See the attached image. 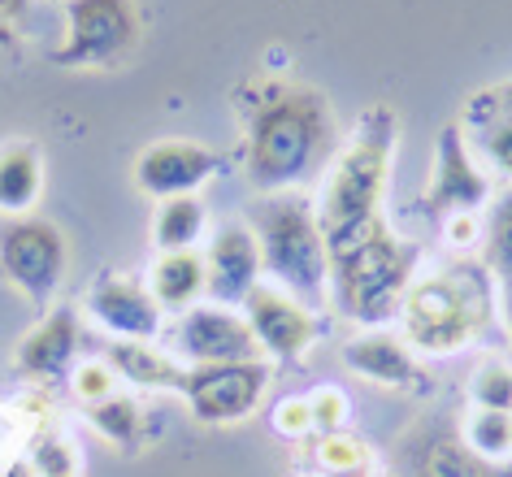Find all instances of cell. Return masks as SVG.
I'll use <instances>...</instances> for the list:
<instances>
[{
    "label": "cell",
    "mask_w": 512,
    "mask_h": 477,
    "mask_svg": "<svg viewBox=\"0 0 512 477\" xmlns=\"http://www.w3.org/2000/svg\"><path fill=\"white\" fill-rule=\"evenodd\" d=\"M395 152H400V113L391 105H369L343 148L330 157L322 191L313 200L330 265L348 261L378 235H387L382 200H387Z\"/></svg>",
    "instance_id": "cell-1"
},
{
    "label": "cell",
    "mask_w": 512,
    "mask_h": 477,
    "mask_svg": "<svg viewBox=\"0 0 512 477\" xmlns=\"http://www.w3.org/2000/svg\"><path fill=\"white\" fill-rule=\"evenodd\" d=\"M335 148V109L317 87L265 83L248 118L243 170L256 191H291Z\"/></svg>",
    "instance_id": "cell-2"
},
{
    "label": "cell",
    "mask_w": 512,
    "mask_h": 477,
    "mask_svg": "<svg viewBox=\"0 0 512 477\" xmlns=\"http://www.w3.org/2000/svg\"><path fill=\"white\" fill-rule=\"evenodd\" d=\"M495 300L499 295L486 265L456 261L439 274H421L413 278L400 308L404 343L430 356H452L460 347L478 343V334L495 317Z\"/></svg>",
    "instance_id": "cell-3"
},
{
    "label": "cell",
    "mask_w": 512,
    "mask_h": 477,
    "mask_svg": "<svg viewBox=\"0 0 512 477\" xmlns=\"http://www.w3.org/2000/svg\"><path fill=\"white\" fill-rule=\"evenodd\" d=\"M252 235L261 243V265L287 295L317 304L330 295V256L309 196L274 191L252 209Z\"/></svg>",
    "instance_id": "cell-4"
},
{
    "label": "cell",
    "mask_w": 512,
    "mask_h": 477,
    "mask_svg": "<svg viewBox=\"0 0 512 477\" xmlns=\"http://www.w3.org/2000/svg\"><path fill=\"white\" fill-rule=\"evenodd\" d=\"M417 278V248L400 235H378L348 261L330 265V295L335 308L356 326H382L400 317L404 295Z\"/></svg>",
    "instance_id": "cell-5"
},
{
    "label": "cell",
    "mask_w": 512,
    "mask_h": 477,
    "mask_svg": "<svg viewBox=\"0 0 512 477\" xmlns=\"http://www.w3.org/2000/svg\"><path fill=\"white\" fill-rule=\"evenodd\" d=\"M139 44V14L131 0H70L61 66H113Z\"/></svg>",
    "instance_id": "cell-6"
},
{
    "label": "cell",
    "mask_w": 512,
    "mask_h": 477,
    "mask_svg": "<svg viewBox=\"0 0 512 477\" xmlns=\"http://www.w3.org/2000/svg\"><path fill=\"white\" fill-rule=\"evenodd\" d=\"M270 386L265 360H230V365H196L183 378V395L191 417L204 425H235L252 417Z\"/></svg>",
    "instance_id": "cell-7"
},
{
    "label": "cell",
    "mask_w": 512,
    "mask_h": 477,
    "mask_svg": "<svg viewBox=\"0 0 512 477\" xmlns=\"http://www.w3.org/2000/svg\"><path fill=\"white\" fill-rule=\"evenodd\" d=\"M426 204L439 217L452 213H482L486 204L495 200L491 191V174L486 165L473 157L469 135L460 122H447L439 144H434V165H430V183H426Z\"/></svg>",
    "instance_id": "cell-8"
},
{
    "label": "cell",
    "mask_w": 512,
    "mask_h": 477,
    "mask_svg": "<svg viewBox=\"0 0 512 477\" xmlns=\"http://www.w3.org/2000/svg\"><path fill=\"white\" fill-rule=\"evenodd\" d=\"M66 256L70 252L61 230L53 222H44V217H22L0 239V269L35 304L57 291L61 274H66Z\"/></svg>",
    "instance_id": "cell-9"
},
{
    "label": "cell",
    "mask_w": 512,
    "mask_h": 477,
    "mask_svg": "<svg viewBox=\"0 0 512 477\" xmlns=\"http://www.w3.org/2000/svg\"><path fill=\"white\" fill-rule=\"evenodd\" d=\"M174 352L196 365H230V360H261V343H256L252 326L243 321V313L222 304H204L187 308L170 330Z\"/></svg>",
    "instance_id": "cell-10"
},
{
    "label": "cell",
    "mask_w": 512,
    "mask_h": 477,
    "mask_svg": "<svg viewBox=\"0 0 512 477\" xmlns=\"http://www.w3.org/2000/svg\"><path fill=\"white\" fill-rule=\"evenodd\" d=\"M243 321L252 326L261 352L274 360H300L317 343V321L309 304H300L296 295L270 287V282H256L252 295L243 300Z\"/></svg>",
    "instance_id": "cell-11"
},
{
    "label": "cell",
    "mask_w": 512,
    "mask_h": 477,
    "mask_svg": "<svg viewBox=\"0 0 512 477\" xmlns=\"http://www.w3.org/2000/svg\"><path fill=\"white\" fill-rule=\"evenodd\" d=\"M217 170V152L191 139H161L139 152L135 161V183L139 191L157 200H174V196H191L200 183H209V174Z\"/></svg>",
    "instance_id": "cell-12"
},
{
    "label": "cell",
    "mask_w": 512,
    "mask_h": 477,
    "mask_svg": "<svg viewBox=\"0 0 512 477\" xmlns=\"http://www.w3.org/2000/svg\"><path fill=\"white\" fill-rule=\"evenodd\" d=\"M204 269H209V300L222 308H235L252 295V287L261 282V243H256L252 226L243 222H226L209 243V256H204Z\"/></svg>",
    "instance_id": "cell-13"
},
{
    "label": "cell",
    "mask_w": 512,
    "mask_h": 477,
    "mask_svg": "<svg viewBox=\"0 0 512 477\" xmlns=\"http://www.w3.org/2000/svg\"><path fill=\"white\" fill-rule=\"evenodd\" d=\"M87 308H92L100 326L126 343H148L161 330V304L152 300V291L122 274L100 278L92 295H87Z\"/></svg>",
    "instance_id": "cell-14"
},
{
    "label": "cell",
    "mask_w": 512,
    "mask_h": 477,
    "mask_svg": "<svg viewBox=\"0 0 512 477\" xmlns=\"http://www.w3.org/2000/svg\"><path fill=\"white\" fill-rule=\"evenodd\" d=\"M343 365L369 382H382V386H413L421 378L413 347L404 339H391V334H378V330L356 334V339L343 343Z\"/></svg>",
    "instance_id": "cell-15"
},
{
    "label": "cell",
    "mask_w": 512,
    "mask_h": 477,
    "mask_svg": "<svg viewBox=\"0 0 512 477\" xmlns=\"http://www.w3.org/2000/svg\"><path fill=\"white\" fill-rule=\"evenodd\" d=\"M460 126H465L469 135V148L473 157H478L486 170L504 174L512 183V113L499 109L491 92H473L469 105H465V118H460Z\"/></svg>",
    "instance_id": "cell-16"
},
{
    "label": "cell",
    "mask_w": 512,
    "mask_h": 477,
    "mask_svg": "<svg viewBox=\"0 0 512 477\" xmlns=\"http://www.w3.org/2000/svg\"><path fill=\"white\" fill-rule=\"evenodd\" d=\"M74 347H79V313L74 308H57L53 317L40 321L18 343V369L27 378H57V373H66Z\"/></svg>",
    "instance_id": "cell-17"
},
{
    "label": "cell",
    "mask_w": 512,
    "mask_h": 477,
    "mask_svg": "<svg viewBox=\"0 0 512 477\" xmlns=\"http://www.w3.org/2000/svg\"><path fill=\"white\" fill-rule=\"evenodd\" d=\"M105 365L118 373V378L135 382V386H148V391H183V378H187V369H178V360L157 352L152 343L113 339Z\"/></svg>",
    "instance_id": "cell-18"
},
{
    "label": "cell",
    "mask_w": 512,
    "mask_h": 477,
    "mask_svg": "<svg viewBox=\"0 0 512 477\" xmlns=\"http://www.w3.org/2000/svg\"><path fill=\"white\" fill-rule=\"evenodd\" d=\"M204 287H209V269H204L200 252H161V261L152 265V278H148L152 300L161 308H174V313L196 304Z\"/></svg>",
    "instance_id": "cell-19"
},
{
    "label": "cell",
    "mask_w": 512,
    "mask_h": 477,
    "mask_svg": "<svg viewBox=\"0 0 512 477\" xmlns=\"http://www.w3.org/2000/svg\"><path fill=\"white\" fill-rule=\"evenodd\" d=\"M209 230V209L200 196H174L161 200L157 222H152V239L161 252H196V243Z\"/></svg>",
    "instance_id": "cell-20"
},
{
    "label": "cell",
    "mask_w": 512,
    "mask_h": 477,
    "mask_svg": "<svg viewBox=\"0 0 512 477\" xmlns=\"http://www.w3.org/2000/svg\"><path fill=\"white\" fill-rule=\"evenodd\" d=\"M40 148L31 144H9L0 148V209L5 213H27L40 200Z\"/></svg>",
    "instance_id": "cell-21"
},
{
    "label": "cell",
    "mask_w": 512,
    "mask_h": 477,
    "mask_svg": "<svg viewBox=\"0 0 512 477\" xmlns=\"http://www.w3.org/2000/svg\"><path fill=\"white\" fill-rule=\"evenodd\" d=\"M417 477H495V473L482 456H473L465 438L434 434L417 456Z\"/></svg>",
    "instance_id": "cell-22"
},
{
    "label": "cell",
    "mask_w": 512,
    "mask_h": 477,
    "mask_svg": "<svg viewBox=\"0 0 512 477\" xmlns=\"http://www.w3.org/2000/svg\"><path fill=\"white\" fill-rule=\"evenodd\" d=\"M482 252H486V269L499 278L512 274V183L504 196H495L486 204V217H482Z\"/></svg>",
    "instance_id": "cell-23"
},
{
    "label": "cell",
    "mask_w": 512,
    "mask_h": 477,
    "mask_svg": "<svg viewBox=\"0 0 512 477\" xmlns=\"http://www.w3.org/2000/svg\"><path fill=\"white\" fill-rule=\"evenodd\" d=\"M83 408H87V421L118 447H131L139 430H144V412H139L131 395H109V399H100V404H83Z\"/></svg>",
    "instance_id": "cell-24"
},
{
    "label": "cell",
    "mask_w": 512,
    "mask_h": 477,
    "mask_svg": "<svg viewBox=\"0 0 512 477\" xmlns=\"http://www.w3.org/2000/svg\"><path fill=\"white\" fill-rule=\"evenodd\" d=\"M465 443L473 456H482L486 464L512 456V412H486L478 408L465 425Z\"/></svg>",
    "instance_id": "cell-25"
},
{
    "label": "cell",
    "mask_w": 512,
    "mask_h": 477,
    "mask_svg": "<svg viewBox=\"0 0 512 477\" xmlns=\"http://www.w3.org/2000/svg\"><path fill=\"white\" fill-rule=\"evenodd\" d=\"M473 404L486 412H512V365L508 360H486L469 378Z\"/></svg>",
    "instance_id": "cell-26"
},
{
    "label": "cell",
    "mask_w": 512,
    "mask_h": 477,
    "mask_svg": "<svg viewBox=\"0 0 512 477\" xmlns=\"http://www.w3.org/2000/svg\"><path fill=\"white\" fill-rule=\"evenodd\" d=\"M317 464L335 477H352V473H365L369 464V447L361 443L356 434H322L317 438Z\"/></svg>",
    "instance_id": "cell-27"
},
{
    "label": "cell",
    "mask_w": 512,
    "mask_h": 477,
    "mask_svg": "<svg viewBox=\"0 0 512 477\" xmlns=\"http://www.w3.org/2000/svg\"><path fill=\"white\" fill-rule=\"evenodd\" d=\"M27 460H31L35 477H79V456H74V447L57 434H35Z\"/></svg>",
    "instance_id": "cell-28"
},
{
    "label": "cell",
    "mask_w": 512,
    "mask_h": 477,
    "mask_svg": "<svg viewBox=\"0 0 512 477\" xmlns=\"http://www.w3.org/2000/svg\"><path fill=\"white\" fill-rule=\"evenodd\" d=\"M309 408H313V434H339V425L348 421V395H343L339 386L313 391Z\"/></svg>",
    "instance_id": "cell-29"
},
{
    "label": "cell",
    "mask_w": 512,
    "mask_h": 477,
    "mask_svg": "<svg viewBox=\"0 0 512 477\" xmlns=\"http://www.w3.org/2000/svg\"><path fill=\"white\" fill-rule=\"evenodd\" d=\"M113 373L105 360H87V365L74 369V395L83 399V404H100V399H109L113 395Z\"/></svg>",
    "instance_id": "cell-30"
},
{
    "label": "cell",
    "mask_w": 512,
    "mask_h": 477,
    "mask_svg": "<svg viewBox=\"0 0 512 477\" xmlns=\"http://www.w3.org/2000/svg\"><path fill=\"white\" fill-rule=\"evenodd\" d=\"M274 430H278V434H287V438L313 434V408H309V399H304V395L283 399V404L274 408Z\"/></svg>",
    "instance_id": "cell-31"
},
{
    "label": "cell",
    "mask_w": 512,
    "mask_h": 477,
    "mask_svg": "<svg viewBox=\"0 0 512 477\" xmlns=\"http://www.w3.org/2000/svg\"><path fill=\"white\" fill-rule=\"evenodd\" d=\"M443 226H447L443 243L456 252H469L482 243V213H452V217H443Z\"/></svg>",
    "instance_id": "cell-32"
},
{
    "label": "cell",
    "mask_w": 512,
    "mask_h": 477,
    "mask_svg": "<svg viewBox=\"0 0 512 477\" xmlns=\"http://www.w3.org/2000/svg\"><path fill=\"white\" fill-rule=\"evenodd\" d=\"M499 313H504V326L512 330V274L499 278Z\"/></svg>",
    "instance_id": "cell-33"
},
{
    "label": "cell",
    "mask_w": 512,
    "mask_h": 477,
    "mask_svg": "<svg viewBox=\"0 0 512 477\" xmlns=\"http://www.w3.org/2000/svg\"><path fill=\"white\" fill-rule=\"evenodd\" d=\"M486 92H491V100H495L499 109H508V113H512V79H508V83H495V87H486Z\"/></svg>",
    "instance_id": "cell-34"
},
{
    "label": "cell",
    "mask_w": 512,
    "mask_h": 477,
    "mask_svg": "<svg viewBox=\"0 0 512 477\" xmlns=\"http://www.w3.org/2000/svg\"><path fill=\"white\" fill-rule=\"evenodd\" d=\"M0 477H35V469H31V460H9V469L5 473H0Z\"/></svg>",
    "instance_id": "cell-35"
},
{
    "label": "cell",
    "mask_w": 512,
    "mask_h": 477,
    "mask_svg": "<svg viewBox=\"0 0 512 477\" xmlns=\"http://www.w3.org/2000/svg\"><path fill=\"white\" fill-rule=\"evenodd\" d=\"M22 5H27V0H0V18H22Z\"/></svg>",
    "instance_id": "cell-36"
},
{
    "label": "cell",
    "mask_w": 512,
    "mask_h": 477,
    "mask_svg": "<svg viewBox=\"0 0 512 477\" xmlns=\"http://www.w3.org/2000/svg\"><path fill=\"white\" fill-rule=\"evenodd\" d=\"M5 48H9V22L0 18V53H5Z\"/></svg>",
    "instance_id": "cell-37"
}]
</instances>
